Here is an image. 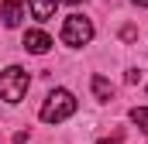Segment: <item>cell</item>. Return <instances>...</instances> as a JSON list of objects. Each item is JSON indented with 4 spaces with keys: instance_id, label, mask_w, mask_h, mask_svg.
<instances>
[{
    "instance_id": "obj_2",
    "label": "cell",
    "mask_w": 148,
    "mask_h": 144,
    "mask_svg": "<svg viewBox=\"0 0 148 144\" xmlns=\"http://www.w3.org/2000/svg\"><path fill=\"white\" fill-rule=\"evenodd\" d=\"M24 93H28V72L21 69V65H10V69L0 72V100L21 103Z\"/></svg>"
},
{
    "instance_id": "obj_3",
    "label": "cell",
    "mask_w": 148,
    "mask_h": 144,
    "mask_svg": "<svg viewBox=\"0 0 148 144\" xmlns=\"http://www.w3.org/2000/svg\"><path fill=\"white\" fill-rule=\"evenodd\" d=\"M90 38H93V24H90V17H83V14H69L66 24H62V45L79 48V45H86Z\"/></svg>"
},
{
    "instance_id": "obj_1",
    "label": "cell",
    "mask_w": 148,
    "mask_h": 144,
    "mask_svg": "<svg viewBox=\"0 0 148 144\" xmlns=\"http://www.w3.org/2000/svg\"><path fill=\"white\" fill-rule=\"evenodd\" d=\"M76 113V96L69 89H55V93H48V100L41 103V120L45 124H62V120H69Z\"/></svg>"
},
{
    "instance_id": "obj_8",
    "label": "cell",
    "mask_w": 148,
    "mask_h": 144,
    "mask_svg": "<svg viewBox=\"0 0 148 144\" xmlns=\"http://www.w3.org/2000/svg\"><path fill=\"white\" fill-rule=\"evenodd\" d=\"M131 120L148 134V107H134V110H131Z\"/></svg>"
},
{
    "instance_id": "obj_7",
    "label": "cell",
    "mask_w": 148,
    "mask_h": 144,
    "mask_svg": "<svg viewBox=\"0 0 148 144\" xmlns=\"http://www.w3.org/2000/svg\"><path fill=\"white\" fill-rule=\"evenodd\" d=\"M93 93H97L100 103H110V100H114V86L103 79V75H93Z\"/></svg>"
},
{
    "instance_id": "obj_4",
    "label": "cell",
    "mask_w": 148,
    "mask_h": 144,
    "mask_svg": "<svg viewBox=\"0 0 148 144\" xmlns=\"http://www.w3.org/2000/svg\"><path fill=\"white\" fill-rule=\"evenodd\" d=\"M52 48V38L45 35V31H28L24 35V52H31V55H45Z\"/></svg>"
},
{
    "instance_id": "obj_9",
    "label": "cell",
    "mask_w": 148,
    "mask_h": 144,
    "mask_svg": "<svg viewBox=\"0 0 148 144\" xmlns=\"http://www.w3.org/2000/svg\"><path fill=\"white\" fill-rule=\"evenodd\" d=\"M121 38H124V41H134V38H138V28H131V24H127V28L121 31Z\"/></svg>"
},
{
    "instance_id": "obj_6",
    "label": "cell",
    "mask_w": 148,
    "mask_h": 144,
    "mask_svg": "<svg viewBox=\"0 0 148 144\" xmlns=\"http://www.w3.org/2000/svg\"><path fill=\"white\" fill-rule=\"evenodd\" d=\"M28 7H31L35 21H52V14H55V0H31Z\"/></svg>"
},
{
    "instance_id": "obj_5",
    "label": "cell",
    "mask_w": 148,
    "mask_h": 144,
    "mask_svg": "<svg viewBox=\"0 0 148 144\" xmlns=\"http://www.w3.org/2000/svg\"><path fill=\"white\" fill-rule=\"evenodd\" d=\"M24 21V3L21 0H3V24L7 28H17Z\"/></svg>"
},
{
    "instance_id": "obj_12",
    "label": "cell",
    "mask_w": 148,
    "mask_h": 144,
    "mask_svg": "<svg viewBox=\"0 0 148 144\" xmlns=\"http://www.w3.org/2000/svg\"><path fill=\"white\" fill-rule=\"evenodd\" d=\"M62 3H79V0H62Z\"/></svg>"
},
{
    "instance_id": "obj_11",
    "label": "cell",
    "mask_w": 148,
    "mask_h": 144,
    "mask_svg": "<svg viewBox=\"0 0 148 144\" xmlns=\"http://www.w3.org/2000/svg\"><path fill=\"white\" fill-rule=\"evenodd\" d=\"M100 144H121V141H117V137H114V141H100Z\"/></svg>"
},
{
    "instance_id": "obj_10",
    "label": "cell",
    "mask_w": 148,
    "mask_h": 144,
    "mask_svg": "<svg viewBox=\"0 0 148 144\" xmlns=\"http://www.w3.org/2000/svg\"><path fill=\"white\" fill-rule=\"evenodd\" d=\"M131 3H138V7H148V0H131Z\"/></svg>"
}]
</instances>
